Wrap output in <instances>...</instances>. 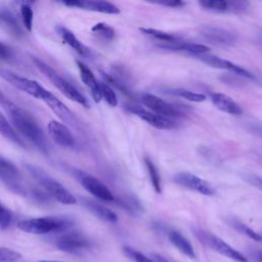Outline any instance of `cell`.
<instances>
[{
    "label": "cell",
    "mask_w": 262,
    "mask_h": 262,
    "mask_svg": "<svg viewBox=\"0 0 262 262\" xmlns=\"http://www.w3.org/2000/svg\"><path fill=\"white\" fill-rule=\"evenodd\" d=\"M139 30L143 34H145L149 37H152V38L161 41L162 43L178 41V37L176 35L171 34V33H167V32L160 31V30H157V29H151V28H140Z\"/></svg>",
    "instance_id": "28"
},
{
    "label": "cell",
    "mask_w": 262,
    "mask_h": 262,
    "mask_svg": "<svg viewBox=\"0 0 262 262\" xmlns=\"http://www.w3.org/2000/svg\"><path fill=\"white\" fill-rule=\"evenodd\" d=\"M62 4L70 7H78L81 9L91 10L106 14H118L120 9L115 4L107 1H96V0H70L62 1Z\"/></svg>",
    "instance_id": "17"
},
{
    "label": "cell",
    "mask_w": 262,
    "mask_h": 262,
    "mask_svg": "<svg viewBox=\"0 0 262 262\" xmlns=\"http://www.w3.org/2000/svg\"><path fill=\"white\" fill-rule=\"evenodd\" d=\"M0 58L8 62H12L15 59L13 49L2 41H0Z\"/></svg>",
    "instance_id": "37"
},
{
    "label": "cell",
    "mask_w": 262,
    "mask_h": 262,
    "mask_svg": "<svg viewBox=\"0 0 262 262\" xmlns=\"http://www.w3.org/2000/svg\"><path fill=\"white\" fill-rule=\"evenodd\" d=\"M168 237L172 245L176 247L182 254L189 258H195V253L190 245V243L177 230H170L168 232Z\"/></svg>",
    "instance_id": "25"
},
{
    "label": "cell",
    "mask_w": 262,
    "mask_h": 262,
    "mask_svg": "<svg viewBox=\"0 0 262 262\" xmlns=\"http://www.w3.org/2000/svg\"><path fill=\"white\" fill-rule=\"evenodd\" d=\"M75 176L81 183V185L93 196L105 202L115 201V196L108 189V187L94 176L86 174L82 171H77L75 173Z\"/></svg>",
    "instance_id": "9"
},
{
    "label": "cell",
    "mask_w": 262,
    "mask_h": 262,
    "mask_svg": "<svg viewBox=\"0 0 262 262\" xmlns=\"http://www.w3.org/2000/svg\"><path fill=\"white\" fill-rule=\"evenodd\" d=\"M91 32L106 41H112L116 37V31L114 30V28L104 23H97L96 25H94L91 28Z\"/></svg>",
    "instance_id": "29"
},
{
    "label": "cell",
    "mask_w": 262,
    "mask_h": 262,
    "mask_svg": "<svg viewBox=\"0 0 262 262\" xmlns=\"http://www.w3.org/2000/svg\"><path fill=\"white\" fill-rule=\"evenodd\" d=\"M20 16L24 24L25 29L28 32H31L33 29V18H34V12L32 7L28 3H23L20 6Z\"/></svg>",
    "instance_id": "33"
},
{
    "label": "cell",
    "mask_w": 262,
    "mask_h": 262,
    "mask_svg": "<svg viewBox=\"0 0 262 262\" xmlns=\"http://www.w3.org/2000/svg\"><path fill=\"white\" fill-rule=\"evenodd\" d=\"M76 62H77L78 69H79V73H80V77H81L82 82L90 89L91 95H92L94 101L99 102L102 99L101 98V93H100L99 82L95 78L92 71L85 63H83L80 60H77Z\"/></svg>",
    "instance_id": "20"
},
{
    "label": "cell",
    "mask_w": 262,
    "mask_h": 262,
    "mask_svg": "<svg viewBox=\"0 0 262 262\" xmlns=\"http://www.w3.org/2000/svg\"><path fill=\"white\" fill-rule=\"evenodd\" d=\"M210 99L212 103L221 112L234 116H239L243 114V110L239 104L224 93L212 92L210 93Z\"/></svg>",
    "instance_id": "19"
},
{
    "label": "cell",
    "mask_w": 262,
    "mask_h": 262,
    "mask_svg": "<svg viewBox=\"0 0 262 262\" xmlns=\"http://www.w3.org/2000/svg\"><path fill=\"white\" fill-rule=\"evenodd\" d=\"M250 130L262 138V123H252L250 125Z\"/></svg>",
    "instance_id": "40"
},
{
    "label": "cell",
    "mask_w": 262,
    "mask_h": 262,
    "mask_svg": "<svg viewBox=\"0 0 262 262\" xmlns=\"http://www.w3.org/2000/svg\"><path fill=\"white\" fill-rule=\"evenodd\" d=\"M74 225V220L69 216H44L20 220L17 223L19 230L33 234L61 233Z\"/></svg>",
    "instance_id": "2"
},
{
    "label": "cell",
    "mask_w": 262,
    "mask_h": 262,
    "mask_svg": "<svg viewBox=\"0 0 262 262\" xmlns=\"http://www.w3.org/2000/svg\"><path fill=\"white\" fill-rule=\"evenodd\" d=\"M255 258H256V260H257L258 262H262V251L257 252L256 255H255Z\"/></svg>",
    "instance_id": "41"
},
{
    "label": "cell",
    "mask_w": 262,
    "mask_h": 262,
    "mask_svg": "<svg viewBox=\"0 0 262 262\" xmlns=\"http://www.w3.org/2000/svg\"><path fill=\"white\" fill-rule=\"evenodd\" d=\"M25 168L39 184V186L57 202L63 205H74L77 203V199L72 192H70L60 182L48 175L41 168L32 164H26Z\"/></svg>",
    "instance_id": "3"
},
{
    "label": "cell",
    "mask_w": 262,
    "mask_h": 262,
    "mask_svg": "<svg viewBox=\"0 0 262 262\" xmlns=\"http://www.w3.org/2000/svg\"><path fill=\"white\" fill-rule=\"evenodd\" d=\"M81 203L89 212H91L100 220L111 223H115L118 221V216L116 215V213H114L111 209L104 207L103 205L86 198H82Z\"/></svg>",
    "instance_id": "22"
},
{
    "label": "cell",
    "mask_w": 262,
    "mask_h": 262,
    "mask_svg": "<svg viewBox=\"0 0 262 262\" xmlns=\"http://www.w3.org/2000/svg\"><path fill=\"white\" fill-rule=\"evenodd\" d=\"M0 77L3 80H5L6 82H8L9 84H11L16 89H18L37 99H41L44 91L46 90L37 81L19 76L11 71H8V70L2 69V68H0Z\"/></svg>",
    "instance_id": "8"
},
{
    "label": "cell",
    "mask_w": 262,
    "mask_h": 262,
    "mask_svg": "<svg viewBox=\"0 0 262 262\" xmlns=\"http://www.w3.org/2000/svg\"><path fill=\"white\" fill-rule=\"evenodd\" d=\"M39 262H59V261H52V260H42Z\"/></svg>",
    "instance_id": "42"
},
{
    "label": "cell",
    "mask_w": 262,
    "mask_h": 262,
    "mask_svg": "<svg viewBox=\"0 0 262 262\" xmlns=\"http://www.w3.org/2000/svg\"><path fill=\"white\" fill-rule=\"evenodd\" d=\"M41 100L44 101L47 106L61 120L63 123L76 125V117L72 113V111L61 101L59 100L54 94H52L47 89L44 91Z\"/></svg>",
    "instance_id": "15"
},
{
    "label": "cell",
    "mask_w": 262,
    "mask_h": 262,
    "mask_svg": "<svg viewBox=\"0 0 262 262\" xmlns=\"http://www.w3.org/2000/svg\"><path fill=\"white\" fill-rule=\"evenodd\" d=\"M56 32L62 39L63 43L68 44L72 49H74L77 53H79L82 56H87L89 53V49L76 37V35L67 29L66 27L59 26L56 28Z\"/></svg>",
    "instance_id": "24"
},
{
    "label": "cell",
    "mask_w": 262,
    "mask_h": 262,
    "mask_svg": "<svg viewBox=\"0 0 262 262\" xmlns=\"http://www.w3.org/2000/svg\"><path fill=\"white\" fill-rule=\"evenodd\" d=\"M144 164L147 169V173L151 182V185L157 193H161L162 191V185H161V176L159 174V171L151 160H149L147 157L144 158Z\"/></svg>",
    "instance_id": "27"
},
{
    "label": "cell",
    "mask_w": 262,
    "mask_h": 262,
    "mask_svg": "<svg viewBox=\"0 0 262 262\" xmlns=\"http://www.w3.org/2000/svg\"><path fill=\"white\" fill-rule=\"evenodd\" d=\"M201 35L214 45L230 46L236 41V36L232 32L214 26H204L201 29Z\"/></svg>",
    "instance_id": "14"
},
{
    "label": "cell",
    "mask_w": 262,
    "mask_h": 262,
    "mask_svg": "<svg viewBox=\"0 0 262 262\" xmlns=\"http://www.w3.org/2000/svg\"><path fill=\"white\" fill-rule=\"evenodd\" d=\"M53 244L58 250L74 255H83L91 248V241L84 233L77 230L57 233L53 237Z\"/></svg>",
    "instance_id": "6"
},
{
    "label": "cell",
    "mask_w": 262,
    "mask_h": 262,
    "mask_svg": "<svg viewBox=\"0 0 262 262\" xmlns=\"http://www.w3.org/2000/svg\"><path fill=\"white\" fill-rule=\"evenodd\" d=\"M32 59L35 63V67L70 100H73L84 107H89L88 99L69 81H67L63 77H61L58 73H56L50 66L45 63L43 60L37 58L36 56H32Z\"/></svg>",
    "instance_id": "4"
},
{
    "label": "cell",
    "mask_w": 262,
    "mask_h": 262,
    "mask_svg": "<svg viewBox=\"0 0 262 262\" xmlns=\"http://www.w3.org/2000/svg\"><path fill=\"white\" fill-rule=\"evenodd\" d=\"M0 104L7 113L11 126L16 133L32 142L40 151L47 155L50 146L44 131L35 118L26 110L11 101L5 94L0 97Z\"/></svg>",
    "instance_id": "1"
},
{
    "label": "cell",
    "mask_w": 262,
    "mask_h": 262,
    "mask_svg": "<svg viewBox=\"0 0 262 262\" xmlns=\"http://www.w3.org/2000/svg\"><path fill=\"white\" fill-rule=\"evenodd\" d=\"M140 100L143 103V105H145L148 110H150V112L157 115H160L169 119L179 118L182 116L181 112L178 108H176L172 104L166 102L165 100H163L162 98L154 94L143 93L140 96Z\"/></svg>",
    "instance_id": "11"
},
{
    "label": "cell",
    "mask_w": 262,
    "mask_h": 262,
    "mask_svg": "<svg viewBox=\"0 0 262 262\" xmlns=\"http://www.w3.org/2000/svg\"><path fill=\"white\" fill-rule=\"evenodd\" d=\"M13 221V213L0 202V230L7 229Z\"/></svg>",
    "instance_id": "34"
},
{
    "label": "cell",
    "mask_w": 262,
    "mask_h": 262,
    "mask_svg": "<svg viewBox=\"0 0 262 262\" xmlns=\"http://www.w3.org/2000/svg\"><path fill=\"white\" fill-rule=\"evenodd\" d=\"M123 251L125 253V255L131 259L133 262H156L154 259L146 257L145 255H143L142 253L130 248V247H124Z\"/></svg>",
    "instance_id": "35"
},
{
    "label": "cell",
    "mask_w": 262,
    "mask_h": 262,
    "mask_svg": "<svg viewBox=\"0 0 262 262\" xmlns=\"http://www.w3.org/2000/svg\"><path fill=\"white\" fill-rule=\"evenodd\" d=\"M160 47H163L165 49L174 50V51H183L187 52L189 54H192L194 56L200 54H205L210 51L209 47L203 44L192 43V42H184V41H175V42H165L159 44Z\"/></svg>",
    "instance_id": "21"
},
{
    "label": "cell",
    "mask_w": 262,
    "mask_h": 262,
    "mask_svg": "<svg viewBox=\"0 0 262 262\" xmlns=\"http://www.w3.org/2000/svg\"><path fill=\"white\" fill-rule=\"evenodd\" d=\"M173 181L184 188L196 191L204 195L210 196L215 193L214 187L208 181L194 174H191L190 172H179L175 174Z\"/></svg>",
    "instance_id": "10"
},
{
    "label": "cell",
    "mask_w": 262,
    "mask_h": 262,
    "mask_svg": "<svg viewBox=\"0 0 262 262\" xmlns=\"http://www.w3.org/2000/svg\"><path fill=\"white\" fill-rule=\"evenodd\" d=\"M199 4L207 10L217 12H239L243 11L247 3L241 1H225V0H202Z\"/></svg>",
    "instance_id": "18"
},
{
    "label": "cell",
    "mask_w": 262,
    "mask_h": 262,
    "mask_svg": "<svg viewBox=\"0 0 262 262\" xmlns=\"http://www.w3.org/2000/svg\"><path fill=\"white\" fill-rule=\"evenodd\" d=\"M245 179L253 186L262 190V176L255 175V174H248L245 176Z\"/></svg>",
    "instance_id": "38"
},
{
    "label": "cell",
    "mask_w": 262,
    "mask_h": 262,
    "mask_svg": "<svg viewBox=\"0 0 262 262\" xmlns=\"http://www.w3.org/2000/svg\"><path fill=\"white\" fill-rule=\"evenodd\" d=\"M127 110L128 112L137 116L138 118H140L141 120H143L144 122L148 123L149 125H151L157 129L170 130V129H175L177 127L176 123L172 119L157 115L150 111L142 108L139 105H129Z\"/></svg>",
    "instance_id": "12"
},
{
    "label": "cell",
    "mask_w": 262,
    "mask_h": 262,
    "mask_svg": "<svg viewBox=\"0 0 262 262\" xmlns=\"http://www.w3.org/2000/svg\"><path fill=\"white\" fill-rule=\"evenodd\" d=\"M160 5H164V6H168V7H174V8H178L181 7L183 5H185V3L183 1L180 0H164V1H159L157 2Z\"/></svg>",
    "instance_id": "39"
},
{
    "label": "cell",
    "mask_w": 262,
    "mask_h": 262,
    "mask_svg": "<svg viewBox=\"0 0 262 262\" xmlns=\"http://www.w3.org/2000/svg\"><path fill=\"white\" fill-rule=\"evenodd\" d=\"M0 181L13 193L29 196L33 191L26 185L18 168L8 159L0 155Z\"/></svg>",
    "instance_id": "5"
},
{
    "label": "cell",
    "mask_w": 262,
    "mask_h": 262,
    "mask_svg": "<svg viewBox=\"0 0 262 262\" xmlns=\"http://www.w3.org/2000/svg\"><path fill=\"white\" fill-rule=\"evenodd\" d=\"M3 94H4V93H3V92H2V91H1V90H0V97H1V96H2V95H3Z\"/></svg>",
    "instance_id": "43"
},
{
    "label": "cell",
    "mask_w": 262,
    "mask_h": 262,
    "mask_svg": "<svg viewBox=\"0 0 262 262\" xmlns=\"http://www.w3.org/2000/svg\"><path fill=\"white\" fill-rule=\"evenodd\" d=\"M0 134L5 137L7 140L13 142L14 144L26 147V143L23 140V138L16 133V131L13 129L11 124L7 121V119L0 113Z\"/></svg>",
    "instance_id": "26"
},
{
    "label": "cell",
    "mask_w": 262,
    "mask_h": 262,
    "mask_svg": "<svg viewBox=\"0 0 262 262\" xmlns=\"http://www.w3.org/2000/svg\"><path fill=\"white\" fill-rule=\"evenodd\" d=\"M47 131L52 141L57 145L62 147H72L75 145L74 135L66 124L51 120L47 125Z\"/></svg>",
    "instance_id": "16"
},
{
    "label": "cell",
    "mask_w": 262,
    "mask_h": 262,
    "mask_svg": "<svg viewBox=\"0 0 262 262\" xmlns=\"http://www.w3.org/2000/svg\"><path fill=\"white\" fill-rule=\"evenodd\" d=\"M230 224H231V226H232L235 230H237L238 232H241V233L247 235L248 237H250V238H252V239H254V241H256V242H262V235H261V234H259L258 232H256L254 229H252V228L249 227L248 225L242 223L241 221L232 220V221L230 222Z\"/></svg>",
    "instance_id": "30"
},
{
    "label": "cell",
    "mask_w": 262,
    "mask_h": 262,
    "mask_svg": "<svg viewBox=\"0 0 262 262\" xmlns=\"http://www.w3.org/2000/svg\"><path fill=\"white\" fill-rule=\"evenodd\" d=\"M20 258V253L9 248L0 247V262H14Z\"/></svg>",
    "instance_id": "36"
},
{
    "label": "cell",
    "mask_w": 262,
    "mask_h": 262,
    "mask_svg": "<svg viewBox=\"0 0 262 262\" xmlns=\"http://www.w3.org/2000/svg\"><path fill=\"white\" fill-rule=\"evenodd\" d=\"M100 86V93H101V98H103L107 104L111 106H117L118 104V98L116 96L115 91L111 87L110 84L105 82H99Z\"/></svg>",
    "instance_id": "31"
},
{
    "label": "cell",
    "mask_w": 262,
    "mask_h": 262,
    "mask_svg": "<svg viewBox=\"0 0 262 262\" xmlns=\"http://www.w3.org/2000/svg\"><path fill=\"white\" fill-rule=\"evenodd\" d=\"M170 92L176 96L182 97L186 100L193 101V102H202L206 99V96L204 94L192 92V91H189L186 89H172V90H170Z\"/></svg>",
    "instance_id": "32"
},
{
    "label": "cell",
    "mask_w": 262,
    "mask_h": 262,
    "mask_svg": "<svg viewBox=\"0 0 262 262\" xmlns=\"http://www.w3.org/2000/svg\"><path fill=\"white\" fill-rule=\"evenodd\" d=\"M194 234L203 244H205L215 252L221 254L222 256L232 259L236 262H248V259L242 253H239L237 250H235L230 245L225 243L219 236H216L211 232L202 229L194 230Z\"/></svg>",
    "instance_id": "7"
},
{
    "label": "cell",
    "mask_w": 262,
    "mask_h": 262,
    "mask_svg": "<svg viewBox=\"0 0 262 262\" xmlns=\"http://www.w3.org/2000/svg\"><path fill=\"white\" fill-rule=\"evenodd\" d=\"M0 26L14 38H21L24 36V31L16 16L8 9H0Z\"/></svg>",
    "instance_id": "23"
},
{
    "label": "cell",
    "mask_w": 262,
    "mask_h": 262,
    "mask_svg": "<svg viewBox=\"0 0 262 262\" xmlns=\"http://www.w3.org/2000/svg\"><path fill=\"white\" fill-rule=\"evenodd\" d=\"M195 57H198L202 62H204L207 66H210L212 68L226 70V71H229V72H231V73H233L235 75L242 76V77L247 78V79H251V80L255 79L254 75L252 73H250L249 71H247L246 69H244L241 66H237V64H235V63H233V62H231L229 60L221 58L219 56L205 53V54L196 55Z\"/></svg>",
    "instance_id": "13"
}]
</instances>
